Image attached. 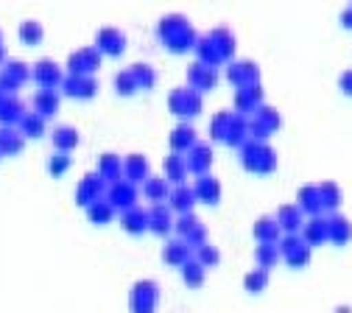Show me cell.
<instances>
[{
  "mask_svg": "<svg viewBox=\"0 0 352 313\" xmlns=\"http://www.w3.org/2000/svg\"><path fill=\"white\" fill-rule=\"evenodd\" d=\"M252 235L257 238V244H280L283 241V230H280V224L274 215H260L254 221V227H252Z\"/></svg>",
  "mask_w": 352,
  "mask_h": 313,
  "instance_id": "20",
  "label": "cell"
},
{
  "mask_svg": "<svg viewBox=\"0 0 352 313\" xmlns=\"http://www.w3.org/2000/svg\"><path fill=\"white\" fill-rule=\"evenodd\" d=\"M280 246L277 244H257L254 249V260H257V268H266V272H272V268L280 263Z\"/></svg>",
  "mask_w": 352,
  "mask_h": 313,
  "instance_id": "39",
  "label": "cell"
},
{
  "mask_svg": "<svg viewBox=\"0 0 352 313\" xmlns=\"http://www.w3.org/2000/svg\"><path fill=\"white\" fill-rule=\"evenodd\" d=\"M129 70H131V76H135V81H138L140 89H151L157 84V70L148 62H135Z\"/></svg>",
  "mask_w": 352,
  "mask_h": 313,
  "instance_id": "44",
  "label": "cell"
},
{
  "mask_svg": "<svg viewBox=\"0 0 352 313\" xmlns=\"http://www.w3.org/2000/svg\"><path fill=\"white\" fill-rule=\"evenodd\" d=\"M182 241H185L190 249H199V246H204V244H207V227H204V224H199V227H196V230H190V233H188Z\"/></svg>",
  "mask_w": 352,
  "mask_h": 313,
  "instance_id": "53",
  "label": "cell"
},
{
  "mask_svg": "<svg viewBox=\"0 0 352 313\" xmlns=\"http://www.w3.org/2000/svg\"><path fill=\"white\" fill-rule=\"evenodd\" d=\"M17 129L25 134V140H28V138L39 140L42 134H45V118L36 115V112H25V118L20 120V126H17Z\"/></svg>",
  "mask_w": 352,
  "mask_h": 313,
  "instance_id": "42",
  "label": "cell"
},
{
  "mask_svg": "<svg viewBox=\"0 0 352 313\" xmlns=\"http://www.w3.org/2000/svg\"><path fill=\"white\" fill-rule=\"evenodd\" d=\"M193 193H196V202L215 207L218 202H221V182H218V179H215L212 173L196 176V182H193Z\"/></svg>",
  "mask_w": 352,
  "mask_h": 313,
  "instance_id": "15",
  "label": "cell"
},
{
  "mask_svg": "<svg viewBox=\"0 0 352 313\" xmlns=\"http://www.w3.org/2000/svg\"><path fill=\"white\" fill-rule=\"evenodd\" d=\"M185 165H188V173H193V176L210 173V168H212V149L207 143H196L185 154Z\"/></svg>",
  "mask_w": 352,
  "mask_h": 313,
  "instance_id": "17",
  "label": "cell"
},
{
  "mask_svg": "<svg viewBox=\"0 0 352 313\" xmlns=\"http://www.w3.org/2000/svg\"><path fill=\"white\" fill-rule=\"evenodd\" d=\"M224 143L230 149H243L249 143V118L246 115H232V123H230V131H227V138Z\"/></svg>",
  "mask_w": 352,
  "mask_h": 313,
  "instance_id": "30",
  "label": "cell"
},
{
  "mask_svg": "<svg viewBox=\"0 0 352 313\" xmlns=\"http://www.w3.org/2000/svg\"><path fill=\"white\" fill-rule=\"evenodd\" d=\"M151 176V165L146 160V154H126L123 160V179L131 185H138V182H146V179Z\"/></svg>",
  "mask_w": 352,
  "mask_h": 313,
  "instance_id": "18",
  "label": "cell"
},
{
  "mask_svg": "<svg viewBox=\"0 0 352 313\" xmlns=\"http://www.w3.org/2000/svg\"><path fill=\"white\" fill-rule=\"evenodd\" d=\"M17 89H20V81H14V78H12L6 70L0 73V93H3V96H14Z\"/></svg>",
  "mask_w": 352,
  "mask_h": 313,
  "instance_id": "54",
  "label": "cell"
},
{
  "mask_svg": "<svg viewBox=\"0 0 352 313\" xmlns=\"http://www.w3.org/2000/svg\"><path fill=\"white\" fill-rule=\"evenodd\" d=\"M25 149V134L17 126H0V154L14 157Z\"/></svg>",
  "mask_w": 352,
  "mask_h": 313,
  "instance_id": "24",
  "label": "cell"
},
{
  "mask_svg": "<svg viewBox=\"0 0 352 313\" xmlns=\"http://www.w3.org/2000/svg\"><path fill=\"white\" fill-rule=\"evenodd\" d=\"M96 48L104 56H120L126 51V34L120 28H115V25H104L96 34Z\"/></svg>",
  "mask_w": 352,
  "mask_h": 313,
  "instance_id": "11",
  "label": "cell"
},
{
  "mask_svg": "<svg viewBox=\"0 0 352 313\" xmlns=\"http://www.w3.org/2000/svg\"><path fill=\"white\" fill-rule=\"evenodd\" d=\"M107 188H109V185L101 179V173H87V176H81V182H78V188H76V204L87 210L90 204L107 199Z\"/></svg>",
  "mask_w": 352,
  "mask_h": 313,
  "instance_id": "8",
  "label": "cell"
},
{
  "mask_svg": "<svg viewBox=\"0 0 352 313\" xmlns=\"http://www.w3.org/2000/svg\"><path fill=\"white\" fill-rule=\"evenodd\" d=\"M0 45H3V31H0Z\"/></svg>",
  "mask_w": 352,
  "mask_h": 313,
  "instance_id": "59",
  "label": "cell"
},
{
  "mask_svg": "<svg viewBox=\"0 0 352 313\" xmlns=\"http://www.w3.org/2000/svg\"><path fill=\"white\" fill-rule=\"evenodd\" d=\"M277 246H280L283 260H285L291 268H305L307 263H311L314 249L305 244V238H302V235H283V241H280Z\"/></svg>",
  "mask_w": 352,
  "mask_h": 313,
  "instance_id": "6",
  "label": "cell"
},
{
  "mask_svg": "<svg viewBox=\"0 0 352 313\" xmlns=\"http://www.w3.org/2000/svg\"><path fill=\"white\" fill-rule=\"evenodd\" d=\"M196 260L204 266V268H215L218 263H221V252H218L212 244H204L196 249Z\"/></svg>",
  "mask_w": 352,
  "mask_h": 313,
  "instance_id": "49",
  "label": "cell"
},
{
  "mask_svg": "<svg viewBox=\"0 0 352 313\" xmlns=\"http://www.w3.org/2000/svg\"><path fill=\"white\" fill-rule=\"evenodd\" d=\"M296 204L302 207L305 215H324L322 210V199H319V185H302L296 191Z\"/></svg>",
  "mask_w": 352,
  "mask_h": 313,
  "instance_id": "26",
  "label": "cell"
},
{
  "mask_svg": "<svg viewBox=\"0 0 352 313\" xmlns=\"http://www.w3.org/2000/svg\"><path fill=\"white\" fill-rule=\"evenodd\" d=\"M138 89H140V87H138L135 76H131V70L115 73V93H118V96H135Z\"/></svg>",
  "mask_w": 352,
  "mask_h": 313,
  "instance_id": "48",
  "label": "cell"
},
{
  "mask_svg": "<svg viewBox=\"0 0 352 313\" xmlns=\"http://www.w3.org/2000/svg\"><path fill=\"white\" fill-rule=\"evenodd\" d=\"M170 182L165 176H148L146 182H143V196L151 202V204H168L170 199Z\"/></svg>",
  "mask_w": 352,
  "mask_h": 313,
  "instance_id": "25",
  "label": "cell"
},
{
  "mask_svg": "<svg viewBox=\"0 0 352 313\" xmlns=\"http://www.w3.org/2000/svg\"><path fill=\"white\" fill-rule=\"evenodd\" d=\"M173 230V210L168 204H151L148 210V233L168 235Z\"/></svg>",
  "mask_w": 352,
  "mask_h": 313,
  "instance_id": "23",
  "label": "cell"
},
{
  "mask_svg": "<svg viewBox=\"0 0 352 313\" xmlns=\"http://www.w3.org/2000/svg\"><path fill=\"white\" fill-rule=\"evenodd\" d=\"M168 143H170V151H173V154H188V151L199 143V140H196V129H193L188 120H182L179 126L170 131Z\"/></svg>",
  "mask_w": 352,
  "mask_h": 313,
  "instance_id": "22",
  "label": "cell"
},
{
  "mask_svg": "<svg viewBox=\"0 0 352 313\" xmlns=\"http://www.w3.org/2000/svg\"><path fill=\"white\" fill-rule=\"evenodd\" d=\"M168 109L179 118H196L201 112V93L193 87H176L168 96Z\"/></svg>",
  "mask_w": 352,
  "mask_h": 313,
  "instance_id": "5",
  "label": "cell"
},
{
  "mask_svg": "<svg viewBox=\"0 0 352 313\" xmlns=\"http://www.w3.org/2000/svg\"><path fill=\"white\" fill-rule=\"evenodd\" d=\"M299 235L305 238V244L311 246V249L327 244L330 241V215H314V218H307Z\"/></svg>",
  "mask_w": 352,
  "mask_h": 313,
  "instance_id": "13",
  "label": "cell"
},
{
  "mask_svg": "<svg viewBox=\"0 0 352 313\" xmlns=\"http://www.w3.org/2000/svg\"><path fill=\"white\" fill-rule=\"evenodd\" d=\"M336 313H352V307H346V305H341V307H336Z\"/></svg>",
  "mask_w": 352,
  "mask_h": 313,
  "instance_id": "58",
  "label": "cell"
},
{
  "mask_svg": "<svg viewBox=\"0 0 352 313\" xmlns=\"http://www.w3.org/2000/svg\"><path fill=\"white\" fill-rule=\"evenodd\" d=\"M338 87H341V93L352 98V70H344L341 78H338Z\"/></svg>",
  "mask_w": 352,
  "mask_h": 313,
  "instance_id": "55",
  "label": "cell"
},
{
  "mask_svg": "<svg viewBox=\"0 0 352 313\" xmlns=\"http://www.w3.org/2000/svg\"><path fill=\"white\" fill-rule=\"evenodd\" d=\"M107 202L115 210H120V213L138 207V185H131V182H126V179H120V182L107 188Z\"/></svg>",
  "mask_w": 352,
  "mask_h": 313,
  "instance_id": "12",
  "label": "cell"
},
{
  "mask_svg": "<svg viewBox=\"0 0 352 313\" xmlns=\"http://www.w3.org/2000/svg\"><path fill=\"white\" fill-rule=\"evenodd\" d=\"M70 165H73V157H70V154L56 151V154L48 157V171H51V176H65V173L70 171Z\"/></svg>",
  "mask_w": 352,
  "mask_h": 313,
  "instance_id": "50",
  "label": "cell"
},
{
  "mask_svg": "<svg viewBox=\"0 0 352 313\" xmlns=\"http://www.w3.org/2000/svg\"><path fill=\"white\" fill-rule=\"evenodd\" d=\"M62 93L70 98H81V101H90L98 93V81L96 76H73L67 73L62 81Z\"/></svg>",
  "mask_w": 352,
  "mask_h": 313,
  "instance_id": "10",
  "label": "cell"
},
{
  "mask_svg": "<svg viewBox=\"0 0 352 313\" xmlns=\"http://www.w3.org/2000/svg\"><path fill=\"white\" fill-rule=\"evenodd\" d=\"M51 140H54V149L62 151V154H70L76 146H78V131L73 126H56L54 134H51Z\"/></svg>",
  "mask_w": 352,
  "mask_h": 313,
  "instance_id": "36",
  "label": "cell"
},
{
  "mask_svg": "<svg viewBox=\"0 0 352 313\" xmlns=\"http://www.w3.org/2000/svg\"><path fill=\"white\" fill-rule=\"evenodd\" d=\"M260 107H263V87L260 84L235 89V109H238V115H249V112L254 115Z\"/></svg>",
  "mask_w": 352,
  "mask_h": 313,
  "instance_id": "21",
  "label": "cell"
},
{
  "mask_svg": "<svg viewBox=\"0 0 352 313\" xmlns=\"http://www.w3.org/2000/svg\"><path fill=\"white\" fill-rule=\"evenodd\" d=\"M157 34L160 39L165 42V48L170 54H185L190 48H196V42H199V34L193 31V25L188 23V17L182 14H168L157 23Z\"/></svg>",
  "mask_w": 352,
  "mask_h": 313,
  "instance_id": "1",
  "label": "cell"
},
{
  "mask_svg": "<svg viewBox=\"0 0 352 313\" xmlns=\"http://www.w3.org/2000/svg\"><path fill=\"white\" fill-rule=\"evenodd\" d=\"M160 302V285L154 280H138L129 291V310L131 313H154Z\"/></svg>",
  "mask_w": 352,
  "mask_h": 313,
  "instance_id": "4",
  "label": "cell"
},
{
  "mask_svg": "<svg viewBox=\"0 0 352 313\" xmlns=\"http://www.w3.org/2000/svg\"><path fill=\"white\" fill-rule=\"evenodd\" d=\"M199 224H201V221L196 218V213H185V215H179V218L173 221V230H176V233H179V235L185 238L190 230H196V227H199Z\"/></svg>",
  "mask_w": 352,
  "mask_h": 313,
  "instance_id": "51",
  "label": "cell"
},
{
  "mask_svg": "<svg viewBox=\"0 0 352 313\" xmlns=\"http://www.w3.org/2000/svg\"><path fill=\"white\" fill-rule=\"evenodd\" d=\"M232 115H235V112L224 109V112H218V115L210 120V138H212V140H221V143H224L227 131H230V123H232Z\"/></svg>",
  "mask_w": 352,
  "mask_h": 313,
  "instance_id": "45",
  "label": "cell"
},
{
  "mask_svg": "<svg viewBox=\"0 0 352 313\" xmlns=\"http://www.w3.org/2000/svg\"><path fill=\"white\" fill-rule=\"evenodd\" d=\"M120 227L129 233V235H140L148 230V210L143 207H131L126 213H120Z\"/></svg>",
  "mask_w": 352,
  "mask_h": 313,
  "instance_id": "29",
  "label": "cell"
},
{
  "mask_svg": "<svg viewBox=\"0 0 352 313\" xmlns=\"http://www.w3.org/2000/svg\"><path fill=\"white\" fill-rule=\"evenodd\" d=\"M0 157H3V154H0Z\"/></svg>",
  "mask_w": 352,
  "mask_h": 313,
  "instance_id": "60",
  "label": "cell"
},
{
  "mask_svg": "<svg viewBox=\"0 0 352 313\" xmlns=\"http://www.w3.org/2000/svg\"><path fill=\"white\" fill-rule=\"evenodd\" d=\"M185 176H188V165H185V154H168L165 157V179L176 185H185Z\"/></svg>",
  "mask_w": 352,
  "mask_h": 313,
  "instance_id": "37",
  "label": "cell"
},
{
  "mask_svg": "<svg viewBox=\"0 0 352 313\" xmlns=\"http://www.w3.org/2000/svg\"><path fill=\"white\" fill-rule=\"evenodd\" d=\"M207 36L212 39V45L218 48V54H221V59H224V62L235 56V34H232L227 25H218V28H212Z\"/></svg>",
  "mask_w": 352,
  "mask_h": 313,
  "instance_id": "34",
  "label": "cell"
},
{
  "mask_svg": "<svg viewBox=\"0 0 352 313\" xmlns=\"http://www.w3.org/2000/svg\"><path fill=\"white\" fill-rule=\"evenodd\" d=\"M218 84V70L215 67H207V65H201L199 59L188 67V87H193V89H199V93H204V89H212Z\"/></svg>",
  "mask_w": 352,
  "mask_h": 313,
  "instance_id": "19",
  "label": "cell"
},
{
  "mask_svg": "<svg viewBox=\"0 0 352 313\" xmlns=\"http://www.w3.org/2000/svg\"><path fill=\"white\" fill-rule=\"evenodd\" d=\"M283 118L274 107H266L263 104L252 118H249V140H257V143H266L272 134L280 129Z\"/></svg>",
  "mask_w": 352,
  "mask_h": 313,
  "instance_id": "3",
  "label": "cell"
},
{
  "mask_svg": "<svg viewBox=\"0 0 352 313\" xmlns=\"http://www.w3.org/2000/svg\"><path fill=\"white\" fill-rule=\"evenodd\" d=\"M190 246L182 241V238H176V241H168L165 246H162V263H168V266H185L188 260H190Z\"/></svg>",
  "mask_w": 352,
  "mask_h": 313,
  "instance_id": "33",
  "label": "cell"
},
{
  "mask_svg": "<svg viewBox=\"0 0 352 313\" xmlns=\"http://www.w3.org/2000/svg\"><path fill=\"white\" fill-rule=\"evenodd\" d=\"M98 173H101V179H104L107 185L120 182V179H123V160H120L118 154H112V151L101 154V160H98Z\"/></svg>",
  "mask_w": 352,
  "mask_h": 313,
  "instance_id": "31",
  "label": "cell"
},
{
  "mask_svg": "<svg viewBox=\"0 0 352 313\" xmlns=\"http://www.w3.org/2000/svg\"><path fill=\"white\" fill-rule=\"evenodd\" d=\"M101 51L96 45H87V48H78L67 56V70L73 76H96V70L101 67Z\"/></svg>",
  "mask_w": 352,
  "mask_h": 313,
  "instance_id": "7",
  "label": "cell"
},
{
  "mask_svg": "<svg viewBox=\"0 0 352 313\" xmlns=\"http://www.w3.org/2000/svg\"><path fill=\"white\" fill-rule=\"evenodd\" d=\"M168 207H170L173 213H179V215L193 213V207H196V193H193V188H190V185H176V188L170 191Z\"/></svg>",
  "mask_w": 352,
  "mask_h": 313,
  "instance_id": "28",
  "label": "cell"
},
{
  "mask_svg": "<svg viewBox=\"0 0 352 313\" xmlns=\"http://www.w3.org/2000/svg\"><path fill=\"white\" fill-rule=\"evenodd\" d=\"M341 25H344V28H352V6L341 12Z\"/></svg>",
  "mask_w": 352,
  "mask_h": 313,
  "instance_id": "56",
  "label": "cell"
},
{
  "mask_svg": "<svg viewBox=\"0 0 352 313\" xmlns=\"http://www.w3.org/2000/svg\"><path fill=\"white\" fill-rule=\"evenodd\" d=\"M31 78L39 84V89H56V87H62L65 73L54 59H39L31 67Z\"/></svg>",
  "mask_w": 352,
  "mask_h": 313,
  "instance_id": "9",
  "label": "cell"
},
{
  "mask_svg": "<svg viewBox=\"0 0 352 313\" xmlns=\"http://www.w3.org/2000/svg\"><path fill=\"white\" fill-rule=\"evenodd\" d=\"M352 241V221L346 215L333 213L330 215V244L336 246H346Z\"/></svg>",
  "mask_w": 352,
  "mask_h": 313,
  "instance_id": "35",
  "label": "cell"
},
{
  "mask_svg": "<svg viewBox=\"0 0 352 313\" xmlns=\"http://www.w3.org/2000/svg\"><path fill=\"white\" fill-rule=\"evenodd\" d=\"M87 218H90L96 227H104V224H109V221L115 218V207H112L107 199H101V202H96V204L87 207Z\"/></svg>",
  "mask_w": 352,
  "mask_h": 313,
  "instance_id": "43",
  "label": "cell"
},
{
  "mask_svg": "<svg viewBox=\"0 0 352 313\" xmlns=\"http://www.w3.org/2000/svg\"><path fill=\"white\" fill-rule=\"evenodd\" d=\"M42 36H45V28H42L39 20H23L20 23V39L25 45H36V42H42Z\"/></svg>",
  "mask_w": 352,
  "mask_h": 313,
  "instance_id": "46",
  "label": "cell"
},
{
  "mask_svg": "<svg viewBox=\"0 0 352 313\" xmlns=\"http://www.w3.org/2000/svg\"><path fill=\"white\" fill-rule=\"evenodd\" d=\"M196 56H199V62L207 65V67H218V65L224 62L210 36H199V42H196Z\"/></svg>",
  "mask_w": 352,
  "mask_h": 313,
  "instance_id": "38",
  "label": "cell"
},
{
  "mask_svg": "<svg viewBox=\"0 0 352 313\" xmlns=\"http://www.w3.org/2000/svg\"><path fill=\"white\" fill-rule=\"evenodd\" d=\"M277 224H280V230L285 233V235H299L302 233V227H305V213H302V207L296 204V202H288V204H283L280 210H277Z\"/></svg>",
  "mask_w": 352,
  "mask_h": 313,
  "instance_id": "14",
  "label": "cell"
},
{
  "mask_svg": "<svg viewBox=\"0 0 352 313\" xmlns=\"http://www.w3.org/2000/svg\"><path fill=\"white\" fill-rule=\"evenodd\" d=\"M25 118V107L17 96H3L0 101V123L3 126H20V120Z\"/></svg>",
  "mask_w": 352,
  "mask_h": 313,
  "instance_id": "32",
  "label": "cell"
},
{
  "mask_svg": "<svg viewBox=\"0 0 352 313\" xmlns=\"http://www.w3.org/2000/svg\"><path fill=\"white\" fill-rule=\"evenodd\" d=\"M179 272H182V280H185V285L188 288H201L204 285V277H207V268L196 260V257H190L182 268H179Z\"/></svg>",
  "mask_w": 352,
  "mask_h": 313,
  "instance_id": "40",
  "label": "cell"
},
{
  "mask_svg": "<svg viewBox=\"0 0 352 313\" xmlns=\"http://www.w3.org/2000/svg\"><path fill=\"white\" fill-rule=\"evenodd\" d=\"M0 62H6V45H0Z\"/></svg>",
  "mask_w": 352,
  "mask_h": 313,
  "instance_id": "57",
  "label": "cell"
},
{
  "mask_svg": "<svg viewBox=\"0 0 352 313\" xmlns=\"http://www.w3.org/2000/svg\"><path fill=\"white\" fill-rule=\"evenodd\" d=\"M227 78L235 84V89H243V87L260 84V67L254 62H232L227 67Z\"/></svg>",
  "mask_w": 352,
  "mask_h": 313,
  "instance_id": "16",
  "label": "cell"
},
{
  "mask_svg": "<svg viewBox=\"0 0 352 313\" xmlns=\"http://www.w3.org/2000/svg\"><path fill=\"white\" fill-rule=\"evenodd\" d=\"M319 199H322V210L333 215L341 207V188L336 182H319Z\"/></svg>",
  "mask_w": 352,
  "mask_h": 313,
  "instance_id": "41",
  "label": "cell"
},
{
  "mask_svg": "<svg viewBox=\"0 0 352 313\" xmlns=\"http://www.w3.org/2000/svg\"><path fill=\"white\" fill-rule=\"evenodd\" d=\"M59 101H62L59 89H36L34 93V112L42 115V118H51V115L59 112Z\"/></svg>",
  "mask_w": 352,
  "mask_h": 313,
  "instance_id": "27",
  "label": "cell"
},
{
  "mask_svg": "<svg viewBox=\"0 0 352 313\" xmlns=\"http://www.w3.org/2000/svg\"><path fill=\"white\" fill-rule=\"evenodd\" d=\"M266 285H269V272H266V268H252V272L243 277V288L249 294H260Z\"/></svg>",
  "mask_w": 352,
  "mask_h": 313,
  "instance_id": "47",
  "label": "cell"
},
{
  "mask_svg": "<svg viewBox=\"0 0 352 313\" xmlns=\"http://www.w3.org/2000/svg\"><path fill=\"white\" fill-rule=\"evenodd\" d=\"M6 73L14 78V81H20V84H25L28 78H31V67L25 65V62H6Z\"/></svg>",
  "mask_w": 352,
  "mask_h": 313,
  "instance_id": "52",
  "label": "cell"
},
{
  "mask_svg": "<svg viewBox=\"0 0 352 313\" xmlns=\"http://www.w3.org/2000/svg\"><path fill=\"white\" fill-rule=\"evenodd\" d=\"M241 162L249 173H272L277 168V154L269 143H257V140H249L243 149H241Z\"/></svg>",
  "mask_w": 352,
  "mask_h": 313,
  "instance_id": "2",
  "label": "cell"
}]
</instances>
